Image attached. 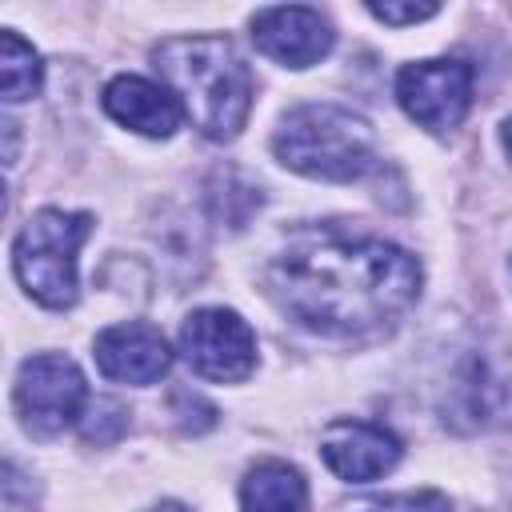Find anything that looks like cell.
I'll use <instances>...</instances> for the list:
<instances>
[{
	"label": "cell",
	"instance_id": "11",
	"mask_svg": "<svg viewBox=\"0 0 512 512\" xmlns=\"http://www.w3.org/2000/svg\"><path fill=\"white\" fill-rule=\"evenodd\" d=\"M92 356H96V368L108 380H120V384H152L172 364L164 332L144 324V320H128V324L104 328L96 336V344H92Z\"/></svg>",
	"mask_w": 512,
	"mask_h": 512
},
{
	"label": "cell",
	"instance_id": "4",
	"mask_svg": "<svg viewBox=\"0 0 512 512\" xmlns=\"http://www.w3.org/2000/svg\"><path fill=\"white\" fill-rule=\"evenodd\" d=\"M92 236L88 212L40 208L12 244V268L20 288L44 308H72L76 304V256L80 244Z\"/></svg>",
	"mask_w": 512,
	"mask_h": 512
},
{
	"label": "cell",
	"instance_id": "14",
	"mask_svg": "<svg viewBox=\"0 0 512 512\" xmlns=\"http://www.w3.org/2000/svg\"><path fill=\"white\" fill-rule=\"evenodd\" d=\"M44 64L28 40H20L12 28L0 36V84H4V104H20L40 92Z\"/></svg>",
	"mask_w": 512,
	"mask_h": 512
},
{
	"label": "cell",
	"instance_id": "6",
	"mask_svg": "<svg viewBox=\"0 0 512 512\" xmlns=\"http://www.w3.org/2000/svg\"><path fill=\"white\" fill-rule=\"evenodd\" d=\"M12 400L20 412V424L32 436H60L68 424H76L84 416L88 384H84V372L68 356L40 352L20 364Z\"/></svg>",
	"mask_w": 512,
	"mask_h": 512
},
{
	"label": "cell",
	"instance_id": "13",
	"mask_svg": "<svg viewBox=\"0 0 512 512\" xmlns=\"http://www.w3.org/2000/svg\"><path fill=\"white\" fill-rule=\"evenodd\" d=\"M240 504H244V512H304L308 484L292 464L260 460L256 468H248V476L240 484Z\"/></svg>",
	"mask_w": 512,
	"mask_h": 512
},
{
	"label": "cell",
	"instance_id": "19",
	"mask_svg": "<svg viewBox=\"0 0 512 512\" xmlns=\"http://www.w3.org/2000/svg\"><path fill=\"white\" fill-rule=\"evenodd\" d=\"M152 512H188V508H184V504H172V500H168V504H156Z\"/></svg>",
	"mask_w": 512,
	"mask_h": 512
},
{
	"label": "cell",
	"instance_id": "15",
	"mask_svg": "<svg viewBox=\"0 0 512 512\" xmlns=\"http://www.w3.org/2000/svg\"><path fill=\"white\" fill-rule=\"evenodd\" d=\"M124 428H128V408H124V404H116V400H92V404L84 408V440L108 444V440H116Z\"/></svg>",
	"mask_w": 512,
	"mask_h": 512
},
{
	"label": "cell",
	"instance_id": "16",
	"mask_svg": "<svg viewBox=\"0 0 512 512\" xmlns=\"http://www.w3.org/2000/svg\"><path fill=\"white\" fill-rule=\"evenodd\" d=\"M352 512H452L448 496L424 488V492H400V496H384V500H372V504H360Z\"/></svg>",
	"mask_w": 512,
	"mask_h": 512
},
{
	"label": "cell",
	"instance_id": "7",
	"mask_svg": "<svg viewBox=\"0 0 512 512\" xmlns=\"http://www.w3.org/2000/svg\"><path fill=\"white\" fill-rule=\"evenodd\" d=\"M180 352L196 376L240 384L256 368V332L232 308H196L180 324Z\"/></svg>",
	"mask_w": 512,
	"mask_h": 512
},
{
	"label": "cell",
	"instance_id": "17",
	"mask_svg": "<svg viewBox=\"0 0 512 512\" xmlns=\"http://www.w3.org/2000/svg\"><path fill=\"white\" fill-rule=\"evenodd\" d=\"M368 12L384 24H416V20L436 16L440 8L436 4H368Z\"/></svg>",
	"mask_w": 512,
	"mask_h": 512
},
{
	"label": "cell",
	"instance_id": "10",
	"mask_svg": "<svg viewBox=\"0 0 512 512\" xmlns=\"http://www.w3.org/2000/svg\"><path fill=\"white\" fill-rule=\"evenodd\" d=\"M320 456L340 480L368 484L400 464V440L388 428L368 424V420H332L324 428Z\"/></svg>",
	"mask_w": 512,
	"mask_h": 512
},
{
	"label": "cell",
	"instance_id": "18",
	"mask_svg": "<svg viewBox=\"0 0 512 512\" xmlns=\"http://www.w3.org/2000/svg\"><path fill=\"white\" fill-rule=\"evenodd\" d=\"M500 140H504V152L512 156V120H504V128H500Z\"/></svg>",
	"mask_w": 512,
	"mask_h": 512
},
{
	"label": "cell",
	"instance_id": "3",
	"mask_svg": "<svg viewBox=\"0 0 512 512\" xmlns=\"http://www.w3.org/2000/svg\"><path fill=\"white\" fill-rule=\"evenodd\" d=\"M272 152L284 168L308 180H360L376 160L372 124L344 104H300L292 108L276 136Z\"/></svg>",
	"mask_w": 512,
	"mask_h": 512
},
{
	"label": "cell",
	"instance_id": "5",
	"mask_svg": "<svg viewBox=\"0 0 512 512\" xmlns=\"http://www.w3.org/2000/svg\"><path fill=\"white\" fill-rule=\"evenodd\" d=\"M444 420L460 432H488L512 424V352H464L444 388Z\"/></svg>",
	"mask_w": 512,
	"mask_h": 512
},
{
	"label": "cell",
	"instance_id": "8",
	"mask_svg": "<svg viewBox=\"0 0 512 512\" xmlns=\"http://www.w3.org/2000/svg\"><path fill=\"white\" fill-rule=\"evenodd\" d=\"M400 108L428 132H452L472 108V64L464 60H416L396 72Z\"/></svg>",
	"mask_w": 512,
	"mask_h": 512
},
{
	"label": "cell",
	"instance_id": "9",
	"mask_svg": "<svg viewBox=\"0 0 512 512\" xmlns=\"http://www.w3.org/2000/svg\"><path fill=\"white\" fill-rule=\"evenodd\" d=\"M252 44L284 68H308L332 52L336 32L316 8L288 4V8H260L252 16Z\"/></svg>",
	"mask_w": 512,
	"mask_h": 512
},
{
	"label": "cell",
	"instance_id": "1",
	"mask_svg": "<svg viewBox=\"0 0 512 512\" xmlns=\"http://www.w3.org/2000/svg\"><path fill=\"white\" fill-rule=\"evenodd\" d=\"M420 260L380 236L300 232L268 264L276 308L320 336H376L420 300Z\"/></svg>",
	"mask_w": 512,
	"mask_h": 512
},
{
	"label": "cell",
	"instance_id": "12",
	"mask_svg": "<svg viewBox=\"0 0 512 512\" xmlns=\"http://www.w3.org/2000/svg\"><path fill=\"white\" fill-rule=\"evenodd\" d=\"M104 112L116 124H124V128H132L140 136H152V140H168L176 132V124H180V100L168 88H160V84H152L144 76L108 80Z\"/></svg>",
	"mask_w": 512,
	"mask_h": 512
},
{
	"label": "cell",
	"instance_id": "2",
	"mask_svg": "<svg viewBox=\"0 0 512 512\" xmlns=\"http://www.w3.org/2000/svg\"><path fill=\"white\" fill-rule=\"evenodd\" d=\"M160 80L208 140H232L252 112V72L228 36H168L152 48Z\"/></svg>",
	"mask_w": 512,
	"mask_h": 512
}]
</instances>
